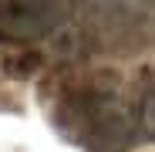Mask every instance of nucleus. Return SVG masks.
<instances>
[{"label": "nucleus", "instance_id": "obj_1", "mask_svg": "<svg viewBox=\"0 0 155 152\" xmlns=\"http://www.w3.org/2000/svg\"><path fill=\"white\" fill-rule=\"evenodd\" d=\"M64 105L74 115L71 129L101 149H125L135 135V122L128 118L118 95L108 88H88L78 98H68Z\"/></svg>", "mask_w": 155, "mask_h": 152}, {"label": "nucleus", "instance_id": "obj_2", "mask_svg": "<svg viewBox=\"0 0 155 152\" xmlns=\"http://www.w3.org/2000/svg\"><path fill=\"white\" fill-rule=\"evenodd\" d=\"M68 4H47V0H0V37L31 41L61 31L68 17Z\"/></svg>", "mask_w": 155, "mask_h": 152}, {"label": "nucleus", "instance_id": "obj_3", "mask_svg": "<svg viewBox=\"0 0 155 152\" xmlns=\"http://www.w3.org/2000/svg\"><path fill=\"white\" fill-rule=\"evenodd\" d=\"M0 64H4L10 74H14V78H27V74L41 64V54H20L17 61H10V58H4V61H0Z\"/></svg>", "mask_w": 155, "mask_h": 152}]
</instances>
